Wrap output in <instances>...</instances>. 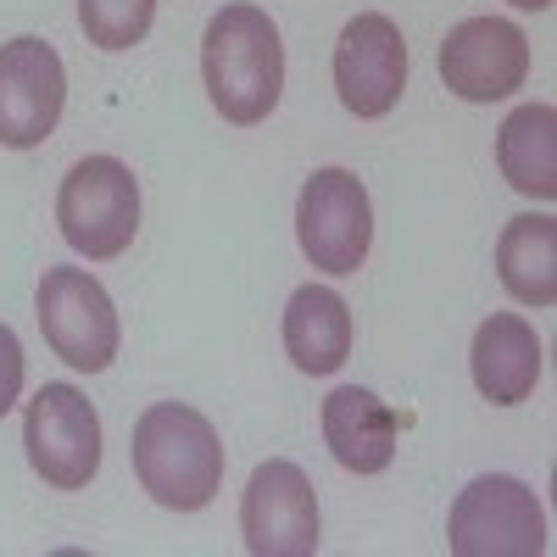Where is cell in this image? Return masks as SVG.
Here are the masks:
<instances>
[{"mask_svg":"<svg viewBox=\"0 0 557 557\" xmlns=\"http://www.w3.org/2000/svg\"><path fill=\"white\" fill-rule=\"evenodd\" d=\"M34 312H39V335L67 368L78 374H101L117 357V307L107 296V285L84 268H45L39 290H34Z\"/></svg>","mask_w":557,"mask_h":557,"instance_id":"4","label":"cell"},{"mask_svg":"<svg viewBox=\"0 0 557 557\" xmlns=\"http://www.w3.org/2000/svg\"><path fill=\"white\" fill-rule=\"evenodd\" d=\"M285 351L301 374H335L351 357V307L330 285H301L285 307Z\"/></svg>","mask_w":557,"mask_h":557,"instance_id":"14","label":"cell"},{"mask_svg":"<svg viewBox=\"0 0 557 557\" xmlns=\"http://www.w3.org/2000/svg\"><path fill=\"white\" fill-rule=\"evenodd\" d=\"M496 273H502V290L513 301L552 307L557 301V218L524 212L507 223L496 240Z\"/></svg>","mask_w":557,"mask_h":557,"instance_id":"16","label":"cell"},{"mask_svg":"<svg viewBox=\"0 0 557 557\" xmlns=\"http://www.w3.org/2000/svg\"><path fill=\"white\" fill-rule=\"evenodd\" d=\"M446 546L457 557H541L552 541L535 491L513 474H485L451 502Z\"/></svg>","mask_w":557,"mask_h":557,"instance_id":"6","label":"cell"},{"mask_svg":"<svg viewBox=\"0 0 557 557\" xmlns=\"http://www.w3.org/2000/svg\"><path fill=\"white\" fill-rule=\"evenodd\" d=\"M323 441L351 474H385L396 457V412L362 385H341L323 396Z\"/></svg>","mask_w":557,"mask_h":557,"instance_id":"13","label":"cell"},{"mask_svg":"<svg viewBox=\"0 0 557 557\" xmlns=\"http://www.w3.org/2000/svg\"><path fill=\"white\" fill-rule=\"evenodd\" d=\"M335 89L351 117H391L407 89V39L385 12H362L341 28L335 45Z\"/></svg>","mask_w":557,"mask_h":557,"instance_id":"10","label":"cell"},{"mask_svg":"<svg viewBox=\"0 0 557 557\" xmlns=\"http://www.w3.org/2000/svg\"><path fill=\"white\" fill-rule=\"evenodd\" d=\"M157 23V0H78V28L96 51H134Z\"/></svg>","mask_w":557,"mask_h":557,"instance_id":"17","label":"cell"},{"mask_svg":"<svg viewBox=\"0 0 557 557\" xmlns=\"http://www.w3.org/2000/svg\"><path fill=\"white\" fill-rule=\"evenodd\" d=\"M296 240L318 273H357L374 246V201L351 168H318L296 201Z\"/></svg>","mask_w":557,"mask_h":557,"instance_id":"5","label":"cell"},{"mask_svg":"<svg viewBox=\"0 0 557 557\" xmlns=\"http://www.w3.org/2000/svg\"><path fill=\"white\" fill-rule=\"evenodd\" d=\"M128 462L139 491H151V502L168 513H201L223 485V441L212 418L184 401H157L139 412Z\"/></svg>","mask_w":557,"mask_h":557,"instance_id":"1","label":"cell"},{"mask_svg":"<svg viewBox=\"0 0 557 557\" xmlns=\"http://www.w3.org/2000/svg\"><path fill=\"white\" fill-rule=\"evenodd\" d=\"M496 168L530 201L557 196V112L546 101L507 112V123L496 128Z\"/></svg>","mask_w":557,"mask_h":557,"instance_id":"15","label":"cell"},{"mask_svg":"<svg viewBox=\"0 0 557 557\" xmlns=\"http://www.w3.org/2000/svg\"><path fill=\"white\" fill-rule=\"evenodd\" d=\"M67 107V73L51 39H7L0 45V146L34 151L57 134Z\"/></svg>","mask_w":557,"mask_h":557,"instance_id":"8","label":"cell"},{"mask_svg":"<svg viewBox=\"0 0 557 557\" xmlns=\"http://www.w3.org/2000/svg\"><path fill=\"white\" fill-rule=\"evenodd\" d=\"M441 78L457 101H502L530 78V39L507 17H462L441 45Z\"/></svg>","mask_w":557,"mask_h":557,"instance_id":"11","label":"cell"},{"mask_svg":"<svg viewBox=\"0 0 557 557\" xmlns=\"http://www.w3.org/2000/svg\"><path fill=\"white\" fill-rule=\"evenodd\" d=\"M201 78L228 123H262L285 96V39L262 7H223L201 34Z\"/></svg>","mask_w":557,"mask_h":557,"instance_id":"2","label":"cell"},{"mask_svg":"<svg viewBox=\"0 0 557 557\" xmlns=\"http://www.w3.org/2000/svg\"><path fill=\"white\" fill-rule=\"evenodd\" d=\"M240 535L251 557H312L318 552V496L296 462L273 457L240 496Z\"/></svg>","mask_w":557,"mask_h":557,"instance_id":"9","label":"cell"},{"mask_svg":"<svg viewBox=\"0 0 557 557\" xmlns=\"http://www.w3.org/2000/svg\"><path fill=\"white\" fill-rule=\"evenodd\" d=\"M23 446L51 491H84L101 469V418L78 385H45L28 401Z\"/></svg>","mask_w":557,"mask_h":557,"instance_id":"7","label":"cell"},{"mask_svg":"<svg viewBox=\"0 0 557 557\" xmlns=\"http://www.w3.org/2000/svg\"><path fill=\"white\" fill-rule=\"evenodd\" d=\"M17 396H23V346L7 323H0V418L17 407Z\"/></svg>","mask_w":557,"mask_h":557,"instance_id":"18","label":"cell"},{"mask_svg":"<svg viewBox=\"0 0 557 557\" xmlns=\"http://www.w3.org/2000/svg\"><path fill=\"white\" fill-rule=\"evenodd\" d=\"M469 368H474V385L485 401L519 407V401H530V391L541 380V341L519 312H491L474 330Z\"/></svg>","mask_w":557,"mask_h":557,"instance_id":"12","label":"cell"},{"mask_svg":"<svg viewBox=\"0 0 557 557\" xmlns=\"http://www.w3.org/2000/svg\"><path fill=\"white\" fill-rule=\"evenodd\" d=\"M513 7H519V12H546L552 0H513Z\"/></svg>","mask_w":557,"mask_h":557,"instance_id":"19","label":"cell"},{"mask_svg":"<svg viewBox=\"0 0 557 557\" xmlns=\"http://www.w3.org/2000/svg\"><path fill=\"white\" fill-rule=\"evenodd\" d=\"M57 223H62V240L78 257H89V262L123 257L139 235V178L117 157L73 162L57 190Z\"/></svg>","mask_w":557,"mask_h":557,"instance_id":"3","label":"cell"}]
</instances>
